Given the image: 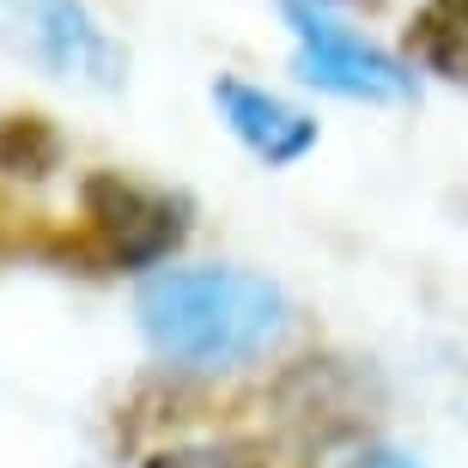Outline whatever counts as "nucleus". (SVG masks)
Wrapping results in <instances>:
<instances>
[{
  "label": "nucleus",
  "instance_id": "obj_1",
  "mask_svg": "<svg viewBox=\"0 0 468 468\" xmlns=\"http://www.w3.org/2000/svg\"><path fill=\"white\" fill-rule=\"evenodd\" d=\"M146 347L176 371H238L292 329V298L250 268H158L134 292Z\"/></svg>",
  "mask_w": 468,
  "mask_h": 468
},
{
  "label": "nucleus",
  "instance_id": "obj_2",
  "mask_svg": "<svg viewBox=\"0 0 468 468\" xmlns=\"http://www.w3.org/2000/svg\"><path fill=\"white\" fill-rule=\"evenodd\" d=\"M0 43L80 91H122L128 80V49L86 0H0Z\"/></svg>",
  "mask_w": 468,
  "mask_h": 468
},
{
  "label": "nucleus",
  "instance_id": "obj_3",
  "mask_svg": "<svg viewBox=\"0 0 468 468\" xmlns=\"http://www.w3.org/2000/svg\"><path fill=\"white\" fill-rule=\"evenodd\" d=\"M80 213H86L91 256L128 274L171 261L189 238V201L128 171H91L80 183Z\"/></svg>",
  "mask_w": 468,
  "mask_h": 468
},
{
  "label": "nucleus",
  "instance_id": "obj_4",
  "mask_svg": "<svg viewBox=\"0 0 468 468\" xmlns=\"http://www.w3.org/2000/svg\"><path fill=\"white\" fill-rule=\"evenodd\" d=\"M280 18L292 31V73L304 86L347 98V104H408L414 98V68L401 55L365 43L353 25L329 18L316 0H280Z\"/></svg>",
  "mask_w": 468,
  "mask_h": 468
},
{
  "label": "nucleus",
  "instance_id": "obj_5",
  "mask_svg": "<svg viewBox=\"0 0 468 468\" xmlns=\"http://www.w3.org/2000/svg\"><path fill=\"white\" fill-rule=\"evenodd\" d=\"M213 110L231 128V140L256 165H268V171H286V165H298L316 146V116H304L292 98H280L268 86H250L238 73L213 80Z\"/></svg>",
  "mask_w": 468,
  "mask_h": 468
},
{
  "label": "nucleus",
  "instance_id": "obj_6",
  "mask_svg": "<svg viewBox=\"0 0 468 468\" xmlns=\"http://www.w3.org/2000/svg\"><path fill=\"white\" fill-rule=\"evenodd\" d=\"M61 165V134L49 116H0V171L6 176H49Z\"/></svg>",
  "mask_w": 468,
  "mask_h": 468
},
{
  "label": "nucleus",
  "instance_id": "obj_7",
  "mask_svg": "<svg viewBox=\"0 0 468 468\" xmlns=\"http://www.w3.org/2000/svg\"><path fill=\"white\" fill-rule=\"evenodd\" d=\"M146 468H256L231 444H183V451H158L146 456Z\"/></svg>",
  "mask_w": 468,
  "mask_h": 468
}]
</instances>
